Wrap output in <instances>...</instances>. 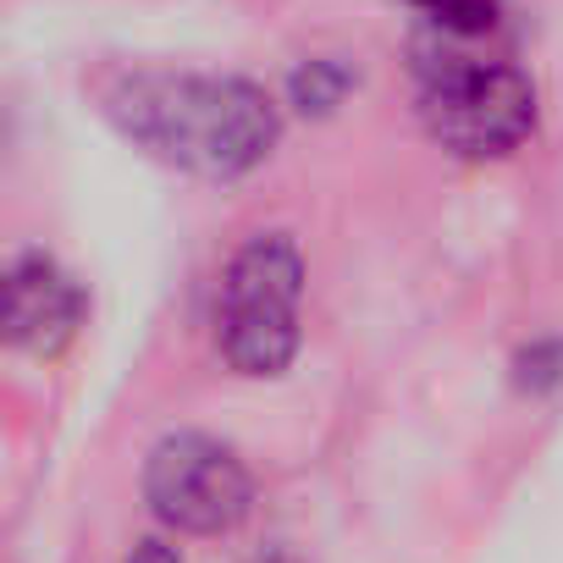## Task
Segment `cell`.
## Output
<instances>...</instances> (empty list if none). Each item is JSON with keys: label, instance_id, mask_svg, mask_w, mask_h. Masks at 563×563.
Returning <instances> with one entry per match:
<instances>
[{"label": "cell", "instance_id": "6da1fadb", "mask_svg": "<svg viewBox=\"0 0 563 563\" xmlns=\"http://www.w3.org/2000/svg\"><path fill=\"white\" fill-rule=\"evenodd\" d=\"M95 111L139 155L199 183H243L282 144V106L243 73L106 67L95 78Z\"/></svg>", "mask_w": 563, "mask_h": 563}, {"label": "cell", "instance_id": "7a4b0ae2", "mask_svg": "<svg viewBox=\"0 0 563 563\" xmlns=\"http://www.w3.org/2000/svg\"><path fill=\"white\" fill-rule=\"evenodd\" d=\"M470 40L437 34L415 51V111L426 133L459 161H508L541 122L536 84L503 62L464 51Z\"/></svg>", "mask_w": 563, "mask_h": 563}, {"label": "cell", "instance_id": "3957f363", "mask_svg": "<svg viewBox=\"0 0 563 563\" xmlns=\"http://www.w3.org/2000/svg\"><path fill=\"white\" fill-rule=\"evenodd\" d=\"M305 249L294 232H249L216 276V354L232 376L271 382L305 349Z\"/></svg>", "mask_w": 563, "mask_h": 563}, {"label": "cell", "instance_id": "277c9868", "mask_svg": "<svg viewBox=\"0 0 563 563\" xmlns=\"http://www.w3.org/2000/svg\"><path fill=\"white\" fill-rule=\"evenodd\" d=\"M144 503L177 536H227L254 508V475L232 442L172 431L144 459Z\"/></svg>", "mask_w": 563, "mask_h": 563}, {"label": "cell", "instance_id": "5b68a950", "mask_svg": "<svg viewBox=\"0 0 563 563\" xmlns=\"http://www.w3.org/2000/svg\"><path fill=\"white\" fill-rule=\"evenodd\" d=\"M84 288L78 276L45 254V249H23L7 260V343L34 354V360H56L78 327H84Z\"/></svg>", "mask_w": 563, "mask_h": 563}, {"label": "cell", "instance_id": "8992f818", "mask_svg": "<svg viewBox=\"0 0 563 563\" xmlns=\"http://www.w3.org/2000/svg\"><path fill=\"white\" fill-rule=\"evenodd\" d=\"M349 89H354V67L338 56H305L288 73V106L305 117H332L349 100Z\"/></svg>", "mask_w": 563, "mask_h": 563}, {"label": "cell", "instance_id": "52a82bcc", "mask_svg": "<svg viewBox=\"0 0 563 563\" xmlns=\"http://www.w3.org/2000/svg\"><path fill=\"white\" fill-rule=\"evenodd\" d=\"M409 7L448 40H486L503 18V0H409Z\"/></svg>", "mask_w": 563, "mask_h": 563}, {"label": "cell", "instance_id": "ba28073f", "mask_svg": "<svg viewBox=\"0 0 563 563\" xmlns=\"http://www.w3.org/2000/svg\"><path fill=\"white\" fill-rule=\"evenodd\" d=\"M122 563H183V552H177L172 541L150 536V541H133V552H128Z\"/></svg>", "mask_w": 563, "mask_h": 563}, {"label": "cell", "instance_id": "9c48e42d", "mask_svg": "<svg viewBox=\"0 0 563 563\" xmlns=\"http://www.w3.org/2000/svg\"><path fill=\"white\" fill-rule=\"evenodd\" d=\"M249 563H305V558H299V552H294L288 541H271V547H260V552H254Z\"/></svg>", "mask_w": 563, "mask_h": 563}]
</instances>
